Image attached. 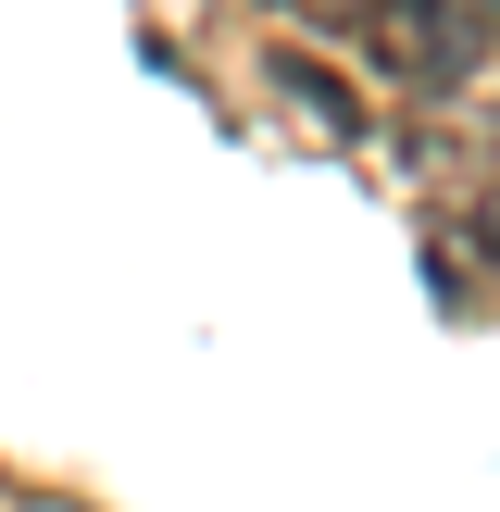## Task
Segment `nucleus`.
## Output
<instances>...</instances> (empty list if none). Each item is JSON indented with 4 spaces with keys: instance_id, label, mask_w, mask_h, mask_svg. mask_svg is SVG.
I'll use <instances>...</instances> for the list:
<instances>
[{
    "instance_id": "nucleus-1",
    "label": "nucleus",
    "mask_w": 500,
    "mask_h": 512,
    "mask_svg": "<svg viewBox=\"0 0 500 512\" xmlns=\"http://www.w3.org/2000/svg\"><path fill=\"white\" fill-rule=\"evenodd\" d=\"M488 38H500V0H375L363 13V50L400 88H475Z\"/></svg>"
},
{
    "instance_id": "nucleus-2",
    "label": "nucleus",
    "mask_w": 500,
    "mask_h": 512,
    "mask_svg": "<svg viewBox=\"0 0 500 512\" xmlns=\"http://www.w3.org/2000/svg\"><path fill=\"white\" fill-rule=\"evenodd\" d=\"M275 88H288V100H300V113H313V125H363V113H350V100H338V88H325V75H313V63H275Z\"/></svg>"
},
{
    "instance_id": "nucleus-3",
    "label": "nucleus",
    "mask_w": 500,
    "mask_h": 512,
    "mask_svg": "<svg viewBox=\"0 0 500 512\" xmlns=\"http://www.w3.org/2000/svg\"><path fill=\"white\" fill-rule=\"evenodd\" d=\"M475 250H488V263H500V188H488V213H475Z\"/></svg>"
},
{
    "instance_id": "nucleus-4",
    "label": "nucleus",
    "mask_w": 500,
    "mask_h": 512,
    "mask_svg": "<svg viewBox=\"0 0 500 512\" xmlns=\"http://www.w3.org/2000/svg\"><path fill=\"white\" fill-rule=\"evenodd\" d=\"M300 13H375V0H300Z\"/></svg>"
}]
</instances>
